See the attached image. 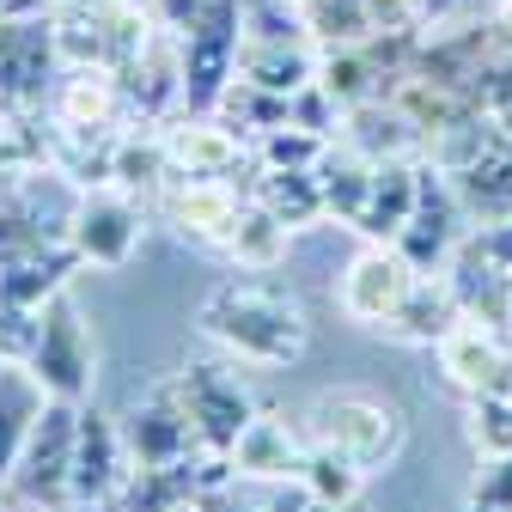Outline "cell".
Masks as SVG:
<instances>
[{
	"mask_svg": "<svg viewBox=\"0 0 512 512\" xmlns=\"http://www.w3.org/2000/svg\"><path fill=\"white\" fill-rule=\"evenodd\" d=\"M196 330L238 366L256 372H281L305 354L311 324H305V305L263 281V275H226L220 287H208V299L196 305Z\"/></svg>",
	"mask_w": 512,
	"mask_h": 512,
	"instance_id": "obj_1",
	"label": "cell"
},
{
	"mask_svg": "<svg viewBox=\"0 0 512 512\" xmlns=\"http://www.w3.org/2000/svg\"><path fill=\"white\" fill-rule=\"evenodd\" d=\"M305 439L336 445L366 470H391L409 445V415L397 397L366 391V384H336V391H317L305 409Z\"/></svg>",
	"mask_w": 512,
	"mask_h": 512,
	"instance_id": "obj_2",
	"label": "cell"
},
{
	"mask_svg": "<svg viewBox=\"0 0 512 512\" xmlns=\"http://www.w3.org/2000/svg\"><path fill=\"white\" fill-rule=\"evenodd\" d=\"M25 366L37 372V384H43L49 397L92 403V391H98V342H92V324H86V311H80V299L68 287L37 311Z\"/></svg>",
	"mask_w": 512,
	"mask_h": 512,
	"instance_id": "obj_3",
	"label": "cell"
},
{
	"mask_svg": "<svg viewBox=\"0 0 512 512\" xmlns=\"http://www.w3.org/2000/svg\"><path fill=\"white\" fill-rule=\"evenodd\" d=\"M141 238H147V202L128 196L116 183H98V189H80L68 202V220H61V244L74 250L80 269H128L141 256Z\"/></svg>",
	"mask_w": 512,
	"mask_h": 512,
	"instance_id": "obj_4",
	"label": "cell"
},
{
	"mask_svg": "<svg viewBox=\"0 0 512 512\" xmlns=\"http://www.w3.org/2000/svg\"><path fill=\"white\" fill-rule=\"evenodd\" d=\"M74 439H80V403H61L49 397L43 415L31 421L13 476H7V500H31V506H55V512H74Z\"/></svg>",
	"mask_w": 512,
	"mask_h": 512,
	"instance_id": "obj_5",
	"label": "cell"
},
{
	"mask_svg": "<svg viewBox=\"0 0 512 512\" xmlns=\"http://www.w3.org/2000/svg\"><path fill=\"white\" fill-rule=\"evenodd\" d=\"M116 421H122V439H128L135 470H171V464H202L208 458L202 433H196V421H189L177 384H171V372L128 397V409Z\"/></svg>",
	"mask_w": 512,
	"mask_h": 512,
	"instance_id": "obj_6",
	"label": "cell"
},
{
	"mask_svg": "<svg viewBox=\"0 0 512 512\" xmlns=\"http://www.w3.org/2000/svg\"><path fill=\"white\" fill-rule=\"evenodd\" d=\"M171 384H177L189 421H196V433H202V452L226 464L238 433L256 415V397H250V384L238 378V360H189L183 372H171Z\"/></svg>",
	"mask_w": 512,
	"mask_h": 512,
	"instance_id": "obj_7",
	"label": "cell"
},
{
	"mask_svg": "<svg viewBox=\"0 0 512 512\" xmlns=\"http://www.w3.org/2000/svg\"><path fill=\"white\" fill-rule=\"evenodd\" d=\"M464 220H470V202L464 189L452 183V171H439L433 159H421V196H415V214L409 226L397 232V250L409 256L415 275H445L452 256L464 250Z\"/></svg>",
	"mask_w": 512,
	"mask_h": 512,
	"instance_id": "obj_8",
	"label": "cell"
},
{
	"mask_svg": "<svg viewBox=\"0 0 512 512\" xmlns=\"http://www.w3.org/2000/svg\"><path fill=\"white\" fill-rule=\"evenodd\" d=\"M61 80V55L49 13L43 19H0V116H37Z\"/></svg>",
	"mask_w": 512,
	"mask_h": 512,
	"instance_id": "obj_9",
	"label": "cell"
},
{
	"mask_svg": "<svg viewBox=\"0 0 512 512\" xmlns=\"http://www.w3.org/2000/svg\"><path fill=\"white\" fill-rule=\"evenodd\" d=\"M238 208H244V183H220V177H165V189L153 196L159 226H171L177 244L196 250H226Z\"/></svg>",
	"mask_w": 512,
	"mask_h": 512,
	"instance_id": "obj_10",
	"label": "cell"
},
{
	"mask_svg": "<svg viewBox=\"0 0 512 512\" xmlns=\"http://www.w3.org/2000/svg\"><path fill=\"white\" fill-rule=\"evenodd\" d=\"M415 281H421V275L409 269V256H403L397 244H360V250L348 256L342 281H336V305H342L348 324H360V330L378 336V330L397 317V305L409 299Z\"/></svg>",
	"mask_w": 512,
	"mask_h": 512,
	"instance_id": "obj_11",
	"label": "cell"
},
{
	"mask_svg": "<svg viewBox=\"0 0 512 512\" xmlns=\"http://www.w3.org/2000/svg\"><path fill=\"white\" fill-rule=\"evenodd\" d=\"M165 141V165L171 177H220V183H250V141L214 110H177L171 122H159Z\"/></svg>",
	"mask_w": 512,
	"mask_h": 512,
	"instance_id": "obj_12",
	"label": "cell"
},
{
	"mask_svg": "<svg viewBox=\"0 0 512 512\" xmlns=\"http://www.w3.org/2000/svg\"><path fill=\"white\" fill-rule=\"evenodd\" d=\"M433 366L458 397L500 391V384H512V330L482 324V317H458L445 330V342L433 348Z\"/></svg>",
	"mask_w": 512,
	"mask_h": 512,
	"instance_id": "obj_13",
	"label": "cell"
},
{
	"mask_svg": "<svg viewBox=\"0 0 512 512\" xmlns=\"http://www.w3.org/2000/svg\"><path fill=\"white\" fill-rule=\"evenodd\" d=\"M128 476H135V458H128L122 421L80 403V439H74V506H116Z\"/></svg>",
	"mask_w": 512,
	"mask_h": 512,
	"instance_id": "obj_14",
	"label": "cell"
},
{
	"mask_svg": "<svg viewBox=\"0 0 512 512\" xmlns=\"http://www.w3.org/2000/svg\"><path fill=\"white\" fill-rule=\"evenodd\" d=\"M299 458H305V427H293V421L275 415V409H256L250 427H244L238 445H232L226 470H232V482L287 488V482L299 476Z\"/></svg>",
	"mask_w": 512,
	"mask_h": 512,
	"instance_id": "obj_15",
	"label": "cell"
},
{
	"mask_svg": "<svg viewBox=\"0 0 512 512\" xmlns=\"http://www.w3.org/2000/svg\"><path fill=\"white\" fill-rule=\"evenodd\" d=\"M43 116L55 128H98V135H122V128H128V98H122V80L110 68H61Z\"/></svg>",
	"mask_w": 512,
	"mask_h": 512,
	"instance_id": "obj_16",
	"label": "cell"
},
{
	"mask_svg": "<svg viewBox=\"0 0 512 512\" xmlns=\"http://www.w3.org/2000/svg\"><path fill=\"white\" fill-rule=\"evenodd\" d=\"M415 196H421V159H378L372 189H366V202H360L348 232L360 244H397V232L415 214Z\"/></svg>",
	"mask_w": 512,
	"mask_h": 512,
	"instance_id": "obj_17",
	"label": "cell"
},
{
	"mask_svg": "<svg viewBox=\"0 0 512 512\" xmlns=\"http://www.w3.org/2000/svg\"><path fill=\"white\" fill-rule=\"evenodd\" d=\"M464 317V305H458V287H452V275H421L415 287H409V299L397 305V317L384 324L378 336L384 342H397V348H439L445 342V330H452Z\"/></svg>",
	"mask_w": 512,
	"mask_h": 512,
	"instance_id": "obj_18",
	"label": "cell"
},
{
	"mask_svg": "<svg viewBox=\"0 0 512 512\" xmlns=\"http://www.w3.org/2000/svg\"><path fill=\"white\" fill-rule=\"evenodd\" d=\"M342 141L360 147L366 159H421L427 153L421 122L397 98H366V104H354L348 122H342Z\"/></svg>",
	"mask_w": 512,
	"mask_h": 512,
	"instance_id": "obj_19",
	"label": "cell"
},
{
	"mask_svg": "<svg viewBox=\"0 0 512 512\" xmlns=\"http://www.w3.org/2000/svg\"><path fill=\"white\" fill-rule=\"evenodd\" d=\"M293 226L281 220V214H269L256 196H244V208H238V226H232V238H226V263L238 269V275H275L281 263H287V250H293Z\"/></svg>",
	"mask_w": 512,
	"mask_h": 512,
	"instance_id": "obj_20",
	"label": "cell"
},
{
	"mask_svg": "<svg viewBox=\"0 0 512 512\" xmlns=\"http://www.w3.org/2000/svg\"><path fill=\"white\" fill-rule=\"evenodd\" d=\"M43 403H49V391L37 384V372L25 360H0V488H7L13 458H19L31 421L43 415Z\"/></svg>",
	"mask_w": 512,
	"mask_h": 512,
	"instance_id": "obj_21",
	"label": "cell"
},
{
	"mask_svg": "<svg viewBox=\"0 0 512 512\" xmlns=\"http://www.w3.org/2000/svg\"><path fill=\"white\" fill-rule=\"evenodd\" d=\"M366 476H372V470L354 464L348 452L305 439V458H299L293 488H299L305 500H317V506H360V500H366Z\"/></svg>",
	"mask_w": 512,
	"mask_h": 512,
	"instance_id": "obj_22",
	"label": "cell"
},
{
	"mask_svg": "<svg viewBox=\"0 0 512 512\" xmlns=\"http://www.w3.org/2000/svg\"><path fill=\"white\" fill-rule=\"evenodd\" d=\"M238 74L250 86H263L275 98H293L317 80V43H244L238 49Z\"/></svg>",
	"mask_w": 512,
	"mask_h": 512,
	"instance_id": "obj_23",
	"label": "cell"
},
{
	"mask_svg": "<svg viewBox=\"0 0 512 512\" xmlns=\"http://www.w3.org/2000/svg\"><path fill=\"white\" fill-rule=\"evenodd\" d=\"M244 196H256L269 214H281L293 232L330 226V214H324V189H317V171H250Z\"/></svg>",
	"mask_w": 512,
	"mask_h": 512,
	"instance_id": "obj_24",
	"label": "cell"
},
{
	"mask_svg": "<svg viewBox=\"0 0 512 512\" xmlns=\"http://www.w3.org/2000/svg\"><path fill=\"white\" fill-rule=\"evenodd\" d=\"M372 165H378V159H366V153L348 147V141H330V153L317 159V189H324L330 226H354L366 189H372Z\"/></svg>",
	"mask_w": 512,
	"mask_h": 512,
	"instance_id": "obj_25",
	"label": "cell"
},
{
	"mask_svg": "<svg viewBox=\"0 0 512 512\" xmlns=\"http://www.w3.org/2000/svg\"><path fill=\"white\" fill-rule=\"evenodd\" d=\"M232 135H244V141H256L263 128H275V122H287V98H275V92H263V86H250L244 74H232L226 80V92L208 104Z\"/></svg>",
	"mask_w": 512,
	"mask_h": 512,
	"instance_id": "obj_26",
	"label": "cell"
},
{
	"mask_svg": "<svg viewBox=\"0 0 512 512\" xmlns=\"http://www.w3.org/2000/svg\"><path fill=\"white\" fill-rule=\"evenodd\" d=\"M324 153H330L324 135H311L299 122H275L250 141V171H317Z\"/></svg>",
	"mask_w": 512,
	"mask_h": 512,
	"instance_id": "obj_27",
	"label": "cell"
},
{
	"mask_svg": "<svg viewBox=\"0 0 512 512\" xmlns=\"http://www.w3.org/2000/svg\"><path fill=\"white\" fill-rule=\"evenodd\" d=\"M464 439H470L476 458H506L512 452V384L464 397Z\"/></svg>",
	"mask_w": 512,
	"mask_h": 512,
	"instance_id": "obj_28",
	"label": "cell"
},
{
	"mask_svg": "<svg viewBox=\"0 0 512 512\" xmlns=\"http://www.w3.org/2000/svg\"><path fill=\"white\" fill-rule=\"evenodd\" d=\"M244 43H311L299 0H238Z\"/></svg>",
	"mask_w": 512,
	"mask_h": 512,
	"instance_id": "obj_29",
	"label": "cell"
},
{
	"mask_svg": "<svg viewBox=\"0 0 512 512\" xmlns=\"http://www.w3.org/2000/svg\"><path fill=\"white\" fill-rule=\"evenodd\" d=\"M464 512H512V452L476 458V476L464 488Z\"/></svg>",
	"mask_w": 512,
	"mask_h": 512,
	"instance_id": "obj_30",
	"label": "cell"
},
{
	"mask_svg": "<svg viewBox=\"0 0 512 512\" xmlns=\"http://www.w3.org/2000/svg\"><path fill=\"white\" fill-rule=\"evenodd\" d=\"M464 244L482 256V263H488L500 281H512V214H494V220H488V226H476Z\"/></svg>",
	"mask_w": 512,
	"mask_h": 512,
	"instance_id": "obj_31",
	"label": "cell"
},
{
	"mask_svg": "<svg viewBox=\"0 0 512 512\" xmlns=\"http://www.w3.org/2000/svg\"><path fill=\"white\" fill-rule=\"evenodd\" d=\"M208 7H214V0H141V13H147L159 31H171V37H183V31L196 25Z\"/></svg>",
	"mask_w": 512,
	"mask_h": 512,
	"instance_id": "obj_32",
	"label": "cell"
},
{
	"mask_svg": "<svg viewBox=\"0 0 512 512\" xmlns=\"http://www.w3.org/2000/svg\"><path fill=\"white\" fill-rule=\"evenodd\" d=\"M275 512H360V506H317V500H305L293 482L281 488V500H275Z\"/></svg>",
	"mask_w": 512,
	"mask_h": 512,
	"instance_id": "obj_33",
	"label": "cell"
},
{
	"mask_svg": "<svg viewBox=\"0 0 512 512\" xmlns=\"http://www.w3.org/2000/svg\"><path fill=\"white\" fill-rule=\"evenodd\" d=\"M49 0H0V19H43Z\"/></svg>",
	"mask_w": 512,
	"mask_h": 512,
	"instance_id": "obj_34",
	"label": "cell"
},
{
	"mask_svg": "<svg viewBox=\"0 0 512 512\" xmlns=\"http://www.w3.org/2000/svg\"><path fill=\"white\" fill-rule=\"evenodd\" d=\"M232 488V482H226ZM226 488H214V512H275V506H256V500H232Z\"/></svg>",
	"mask_w": 512,
	"mask_h": 512,
	"instance_id": "obj_35",
	"label": "cell"
},
{
	"mask_svg": "<svg viewBox=\"0 0 512 512\" xmlns=\"http://www.w3.org/2000/svg\"><path fill=\"white\" fill-rule=\"evenodd\" d=\"M171 512H214V488H208V494H189V500H177Z\"/></svg>",
	"mask_w": 512,
	"mask_h": 512,
	"instance_id": "obj_36",
	"label": "cell"
},
{
	"mask_svg": "<svg viewBox=\"0 0 512 512\" xmlns=\"http://www.w3.org/2000/svg\"><path fill=\"white\" fill-rule=\"evenodd\" d=\"M0 512H55V506H31V500H7V494H0Z\"/></svg>",
	"mask_w": 512,
	"mask_h": 512,
	"instance_id": "obj_37",
	"label": "cell"
},
{
	"mask_svg": "<svg viewBox=\"0 0 512 512\" xmlns=\"http://www.w3.org/2000/svg\"><path fill=\"white\" fill-rule=\"evenodd\" d=\"M74 512H116V506H74Z\"/></svg>",
	"mask_w": 512,
	"mask_h": 512,
	"instance_id": "obj_38",
	"label": "cell"
},
{
	"mask_svg": "<svg viewBox=\"0 0 512 512\" xmlns=\"http://www.w3.org/2000/svg\"><path fill=\"white\" fill-rule=\"evenodd\" d=\"M506 330H512V305H506Z\"/></svg>",
	"mask_w": 512,
	"mask_h": 512,
	"instance_id": "obj_39",
	"label": "cell"
},
{
	"mask_svg": "<svg viewBox=\"0 0 512 512\" xmlns=\"http://www.w3.org/2000/svg\"><path fill=\"white\" fill-rule=\"evenodd\" d=\"M299 7H317V0H299Z\"/></svg>",
	"mask_w": 512,
	"mask_h": 512,
	"instance_id": "obj_40",
	"label": "cell"
},
{
	"mask_svg": "<svg viewBox=\"0 0 512 512\" xmlns=\"http://www.w3.org/2000/svg\"><path fill=\"white\" fill-rule=\"evenodd\" d=\"M0 360H7V354H0Z\"/></svg>",
	"mask_w": 512,
	"mask_h": 512,
	"instance_id": "obj_41",
	"label": "cell"
},
{
	"mask_svg": "<svg viewBox=\"0 0 512 512\" xmlns=\"http://www.w3.org/2000/svg\"><path fill=\"white\" fill-rule=\"evenodd\" d=\"M49 7H55V0H49Z\"/></svg>",
	"mask_w": 512,
	"mask_h": 512,
	"instance_id": "obj_42",
	"label": "cell"
}]
</instances>
